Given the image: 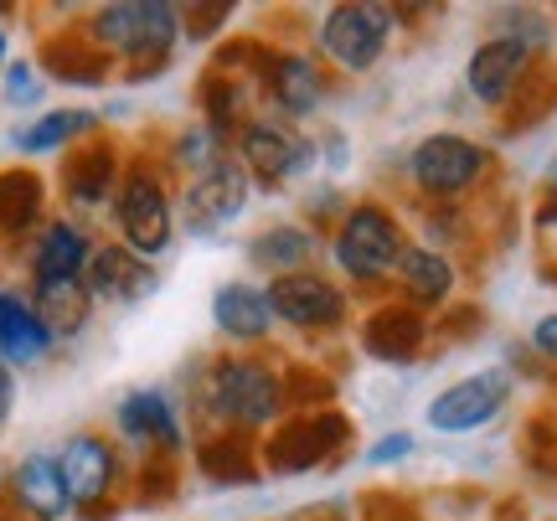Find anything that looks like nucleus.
<instances>
[{"label":"nucleus","mask_w":557,"mask_h":521,"mask_svg":"<svg viewBox=\"0 0 557 521\" xmlns=\"http://www.w3.org/2000/svg\"><path fill=\"white\" fill-rule=\"evenodd\" d=\"M83 32L99 52L120 58L129 67V78H160L171 67V52H176L181 11L165 0H120V5L94 11V21Z\"/></svg>","instance_id":"1"},{"label":"nucleus","mask_w":557,"mask_h":521,"mask_svg":"<svg viewBox=\"0 0 557 521\" xmlns=\"http://www.w3.org/2000/svg\"><path fill=\"white\" fill-rule=\"evenodd\" d=\"M485 171H491V150L475 140H465V135H429V140H418L413 156H408L413 186L434 201L465 197Z\"/></svg>","instance_id":"6"},{"label":"nucleus","mask_w":557,"mask_h":521,"mask_svg":"<svg viewBox=\"0 0 557 521\" xmlns=\"http://www.w3.org/2000/svg\"><path fill=\"white\" fill-rule=\"evenodd\" d=\"M197 470L218 485H253L259 481V470H263V460H259V449H253L248 434L222 429V434H207V439L197 444Z\"/></svg>","instance_id":"22"},{"label":"nucleus","mask_w":557,"mask_h":521,"mask_svg":"<svg viewBox=\"0 0 557 521\" xmlns=\"http://www.w3.org/2000/svg\"><path fill=\"white\" fill-rule=\"evenodd\" d=\"M346 439H351V423H346V413H336V408H320V413H310V419L278 423L274 439H263L259 460H263V470H274V475H305V470L325 464L331 455H341V449H346Z\"/></svg>","instance_id":"7"},{"label":"nucleus","mask_w":557,"mask_h":521,"mask_svg":"<svg viewBox=\"0 0 557 521\" xmlns=\"http://www.w3.org/2000/svg\"><path fill=\"white\" fill-rule=\"evenodd\" d=\"M11 402H16V377H11V367L0 361V423L11 419Z\"/></svg>","instance_id":"36"},{"label":"nucleus","mask_w":557,"mask_h":521,"mask_svg":"<svg viewBox=\"0 0 557 521\" xmlns=\"http://www.w3.org/2000/svg\"><path fill=\"white\" fill-rule=\"evenodd\" d=\"M532 346H537L547 361H557V315H542V321L532 325Z\"/></svg>","instance_id":"34"},{"label":"nucleus","mask_w":557,"mask_h":521,"mask_svg":"<svg viewBox=\"0 0 557 521\" xmlns=\"http://www.w3.org/2000/svg\"><path fill=\"white\" fill-rule=\"evenodd\" d=\"M331 398H336V387H331V377H320V372H310V367H289L284 372V402H299V408H331Z\"/></svg>","instance_id":"31"},{"label":"nucleus","mask_w":557,"mask_h":521,"mask_svg":"<svg viewBox=\"0 0 557 521\" xmlns=\"http://www.w3.org/2000/svg\"><path fill=\"white\" fill-rule=\"evenodd\" d=\"M16 506L26 511L32 521H58L67 511V485H62V470H58V455H26V460L5 475Z\"/></svg>","instance_id":"20"},{"label":"nucleus","mask_w":557,"mask_h":521,"mask_svg":"<svg viewBox=\"0 0 557 521\" xmlns=\"http://www.w3.org/2000/svg\"><path fill=\"white\" fill-rule=\"evenodd\" d=\"M83 284H88V295H94V300L135 305V300H145V295L156 289V269L139 259V253H129L124 243H109V248H94Z\"/></svg>","instance_id":"16"},{"label":"nucleus","mask_w":557,"mask_h":521,"mask_svg":"<svg viewBox=\"0 0 557 521\" xmlns=\"http://www.w3.org/2000/svg\"><path fill=\"white\" fill-rule=\"evenodd\" d=\"M212 321H218V331L227 342L253 346L274 331V310H269V295H263L259 284L227 280L218 295H212Z\"/></svg>","instance_id":"19"},{"label":"nucleus","mask_w":557,"mask_h":521,"mask_svg":"<svg viewBox=\"0 0 557 521\" xmlns=\"http://www.w3.org/2000/svg\"><path fill=\"white\" fill-rule=\"evenodd\" d=\"M120 145L114 140H83L67 150V161H62V197L73 201V207H99L120 191Z\"/></svg>","instance_id":"14"},{"label":"nucleus","mask_w":557,"mask_h":521,"mask_svg":"<svg viewBox=\"0 0 557 521\" xmlns=\"http://www.w3.org/2000/svg\"><path fill=\"white\" fill-rule=\"evenodd\" d=\"M114 222H120V243L145 263L171 248V238H176V201L165 191V176H160L156 161L124 165L120 191H114Z\"/></svg>","instance_id":"2"},{"label":"nucleus","mask_w":557,"mask_h":521,"mask_svg":"<svg viewBox=\"0 0 557 521\" xmlns=\"http://www.w3.org/2000/svg\"><path fill=\"white\" fill-rule=\"evenodd\" d=\"M233 16V5L227 0H218V5H186L181 11V32L186 37H197V41H207V37H218V26Z\"/></svg>","instance_id":"32"},{"label":"nucleus","mask_w":557,"mask_h":521,"mask_svg":"<svg viewBox=\"0 0 557 521\" xmlns=\"http://www.w3.org/2000/svg\"><path fill=\"white\" fill-rule=\"evenodd\" d=\"M398 284L413 310H429V305H444L449 289H455V263L434 253V248H408L398 263Z\"/></svg>","instance_id":"26"},{"label":"nucleus","mask_w":557,"mask_h":521,"mask_svg":"<svg viewBox=\"0 0 557 521\" xmlns=\"http://www.w3.org/2000/svg\"><path fill=\"white\" fill-rule=\"evenodd\" d=\"M0 73H5V32H0Z\"/></svg>","instance_id":"37"},{"label":"nucleus","mask_w":557,"mask_h":521,"mask_svg":"<svg viewBox=\"0 0 557 521\" xmlns=\"http://www.w3.org/2000/svg\"><path fill=\"white\" fill-rule=\"evenodd\" d=\"M248 186H253V176L243 171V161H227V156L218 165L197 171V181L186 186V222H191V233L227 227L248 207Z\"/></svg>","instance_id":"11"},{"label":"nucleus","mask_w":557,"mask_h":521,"mask_svg":"<svg viewBox=\"0 0 557 521\" xmlns=\"http://www.w3.org/2000/svg\"><path fill=\"white\" fill-rule=\"evenodd\" d=\"M403 253H408L403 227L382 201H357V207L341 218L336 263H341V274H351L357 284H377V280H387V274H398Z\"/></svg>","instance_id":"4"},{"label":"nucleus","mask_w":557,"mask_h":521,"mask_svg":"<svg viewBox=\"0 0 557 521\" xmlns=\"http://www.w3.org/2000/svg\"><path fill=\"white\" fill-rule=\"evenodd\" d=\"M429 342V321H423V310L413 305H382L372 310L367 321H361V346H367V357L372 361H387V367H403V361H413Z\"/></svg>","instance_id":"15"},{"label":"nucleus","mask_w":557,"mask_h":521,"mask_svg":"<svg viewBox=\"0 0 557 521\" xmlns=\"http://www.w3.org/2000/svg\"><path fill=\"white\" fill-rule=\"evenodd\" d=\"M52 351V331L37 321L32 300H21L11 289H0V361H41Z\"/></svg>","instance_id":"23"},{"label":"nucleus","mask_w":557,"mask_h":521,"mask_svg":"<svg viewBox=\"0 0 557 521\" xmlns=\"http://www.w3.org/2000/svg\"><path fill=\"white\" fill-rule=\"evenodd\" d=\"M238 161L253 181L278 186V181H289L295 171L310 165V140H299L295 129H284L278 120H253L243 124L238 135Z\"/></svg>","instance_id":"12"},{"label":"nucleus","mask_w":557,"mask_h":521,"mask_svg":"<svg viewBox=\"0 0 557 521\" xmlns=\"http://www.w3.org/2000/svg\"><path fill=\"white\" fill-rule=\"evenodd\" d=\"M393 37V11L372 0H341L320 16V52L341 73H372Z\"/></svg>","instance_id":"5"},{"label":"nucleus","mask_w":557,"mask_h":521,"mask_svg":"<svg viewBox=\"0 0 557 521\" xmlns=\"http://www.w3.org/2000/svg\"><path fill=\"white\" fill-rule=\"evenodd\" d=\"M413 455V434H382L372 449H367V464H398Z\"/></svg>","instance_id":"33"},{"label":"nucleus","mask_w":557,"mask_h":521,"mask_svg":"<svg viewBox=\"0 0 557 521\" xmlns=\"http://www.w3.org/2000/svg\"><path fill=\"white\" fill-rule=\"evenodd\" d=\"M315 253V238L305 233V227H263L259 238L248 243V259H253V269H263V274H299L305 269V259Z\"/></svg>","instance_id":"29"},{"label":"nucleus","mask_w":557,"mask_h":521,"mask_svg":"<svg viewBox=\"0 0 557 521\" xmlns=\"http://www.w3.org/2000/svg\"><path fill=\"white\" fill-rule=\"evenodd\" d=\"M511 398V377L506 372H475V377H459L449 382L434 402H429V423L438 434H470V429H485L496 419L500 408Z\"/></svg>","instance_id":"10"},{"label":"nucleus","mask_w":557,"mask_h":521,"mask_svg":"<svg viewBox=\"0 0 557 521\" xmlns=\"http://www.w3.org/2000/svg\"><path fill=\"white\" fill-rule=\"evenodd\" d=\"M58 470H62V485H67V506H78L83 517H94V521L103 517L109 496L124 481L120 449L103 439V434H73V439L62 444Z\"/></svg>","instance_id":"8"},{"label":"nucleus","mask_w":557,"mask_h":521,"mask_svg":"<svg viewBox=\"0 0 557 521\" xmlns=\"http://www.w3.org/2000/svg\"><path fill=\"white\" fill-rule=\"evenodd\" d=\"M114 423H120V434L129 444H139V449H150V455H176L181 449V419L176 408H171V398L165 393H129V398L114 408Z\"/></svg>","instance_id":"17"},{"label":"nucleus","mask_w":557,"mask_h":521,"mask_svg":"<svg viewBox=\"0 0 557 521\" xmlns=\"http://www.w3.org/2000/svg\"><path fill=\"white\" fill-rule=\"evenodd\" d=\"M88 259H94V243L78 222H52V227H41L37 248H32V284L83 280Z\"/></svg>","instance_id":"21"},{"label":"nucleus","mask_w":557,"mask_h":521,"mask_svg":"<svg viewBox=\"0 0 557 521\" xmlns=\"http://www.w3.org/2000/svg\"><path fill=\"white\" fill-rule=\"evenodd\" d=\"M94 129H99V114H88V109H52L37 124H26L16 135V145L26 156H47V150H73V140L94 135Z\"/></svg>","instance_id":"28"},{"label":"nucleus","mask_w":557,"mask_h":521,"mask_svg":"<svg viewBox=\"0 0 557 521\" xmlns=\"http://www.w3.org/2000/svg\"><path fill=\"white\" fill-rule=\"evenodd\" d=\"M263 295H269L274 321L295 325V331H336V325H346V295L325 274H310V269L278 274V280H269Z\"/></svg>","instance_id":"9"},{"label":"nucleus","mask_w":557,"mask_h":521,"mask_svg":"<svg viewBox=\"0 0 557 521\" xmlns=\"http://www.w3.org/2000/svg\"><path fill=\"white\" fill-rule=\"evenodd\" d=\"M5 88H11V99H16V103H21V99H37V78H32V62H16Z\"/></svg>","instance_id":"35"},{"label":"nucleus","mask_w":557,"mask_h":521,"mask_svg":"<svg viewBox=\"0 0 557 521\" xmlns=\"http://www.w3.org/2000/svg\"><path fill=\"white\" fill-rule=\"evenodd\" d=\"M41 67H47L58 83H103L109 67H114V58L99 52V47L88 41V32H62V37H47Z\"/></svg>","instance_id":"25"},{"label":"nucleus","mask_w":557,"mask_h":521,"mask_svg":"<svg viewBox=\"0 0 557 521\" xmlns=\"http://www.w3.org/2000/svg\"><path fill=\"white\" fill-rule=\"evenodd\" d=\"M201 109H207V129L227 140L243 120V83L233 73H207L201 78Z\"/></svg>","instance_id":"30"},{"label":"nucleus","mask_w":557,"mask_h":521,"mask_svg":"<svg viewBox=\"0 0 557 521\" xmlns=\"http://www.w3.org/2000/svg\"><path fill=\"white\" fill-rule=\"evenodd\" d=\"M259 78L284 114H315L320 99H325V78L305 52H263Z\"/></svg>","instance_id":"18"},{"label":"nucleus","mask_w":557,"mask_h":521,"mask_svg":"<svg viewBox=\"0 0 557 521\" xmlns=\"http://www.w3.org/2000/svg\"><path fill=\"white\" fill-rule=\"evenodd\" d=\"M32 310L37 321L52 331V342L62 336H78L88 325V310H94V295L83 280H52V284H32Z\"/></svg>","instance_id":"24"},{"label":"nucleus","mask_w":557,"mask_h":521,"mask_svg":"<svg viewBox=\"0 0 557 521\" xmlns=\"http://www.w3.org/2000/svg\"><path fill=\"white\" fill-rule=\"evenodd\" d=\"M527 73H532V47H521L511 37H491L470 52L465 83H470V94L485 109H506V103L517 99V88L527 83Z\"/></svg>","instance_id":"13"},{"label":"nucleus","mask_w":557,"mask_h":521,"mask_svg":"<svg viewBox=\"0 0 557 521\" xmlns=\"http://www.w3.org/2000/svg\"><path fill=\"white\" fill-rule=\"evenodd\" d=\"M553 191H557V165H553Z\"/></svg>","instance_id":"38"},{"label":"nucleus","mask_w":557,"mask_h":521,"mask_svg":"<svg viewBox=\"0 0 557 521\" xmlns=\"http://www.w3.org/2000/svg\"><path fill=\"white\" fill-rule=\"evenodd\" d=\"M207 408L227 429H263L284 413V372L259 357H218L207 372Z\"/></svg>","instance_id":"3"},{"label":"nucleus","mask_w":557,"mask_h":521,"mask_svg":"<svg viewBox=\"0 0 557 521\" xmlns=\"http://www.w3.org/2000/svg\"><path fill=\"white\" fill-rule=\"evenodd\" d=\"M41 201H47V186H41L37 171H0V238H21L32 233L41 218Z\"/></svg>","instance_id":"27"}]
</instances>
